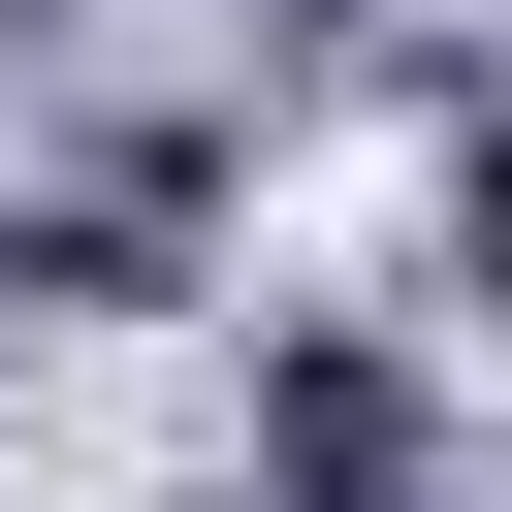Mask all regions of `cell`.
<instances>
[{
	"label": "cell",
	"instance_id": "1",
	"mask_svg": "<svg viewBox=\"0 0 512 512\" xmlns=\"http://www.w3.org/2000/svg\"><path fill=\"white\" fill-rule=\"evenodd\" d=\"M448 288H512V128H480V160H448Z\"/></svg>",
	"mask_w": 512,
	"mask_h": 512
}]
</instances>
